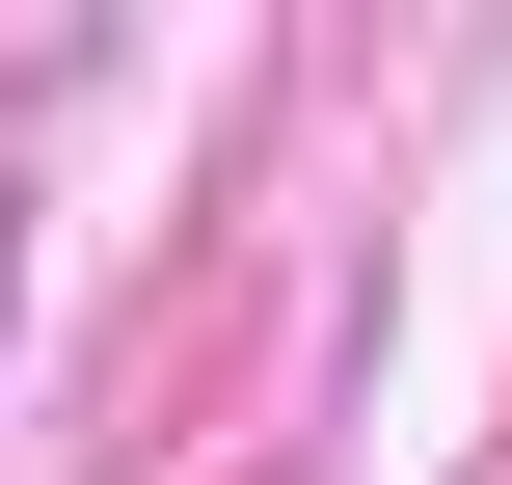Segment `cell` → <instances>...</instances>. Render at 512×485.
I'll return each instance as SVG.
<instances>
[{
    "label": "cell",
    "mask_w": 512,
    "mask_h": 485,
    "mask_svg": "<svg viewBox=\"0 0 512 485\" xmlns=\"http://www.w3.org/2000/svg\"><path fill=\"white\" fill-rule=\"evenodd\" d=\"M0 297H27V189H0Z\"/></svg>",
    "instance_id": "obj_1"
}]
</instances>
